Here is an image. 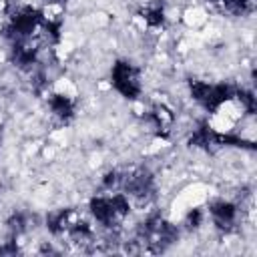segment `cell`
Here are the masks:
<instances>
[{"label": "cell", "instance_id": "obj_1", "mask_svg": "<svg viewBox=\"0 0 257 257\" xmlns=\"http://www.w3.org/2000/svg\"><path fill=\"white\" fill-rule=\"evenodd\" d=\"M189 90H191V96H193L205 110L215 112L223 102H227V100H231V98L235 96L237 86L227 84V82L209 84V82L191 78V80H189Z\"/></svg>", "mask_w": 257, "mask_h": 257}, {"label": "cell", "instance_id": "obj_2", "mask_svg": "<svg viewBox=\"0 0 257 257\" xmlns=\"http://www.w3.org/2000/svg\"><path fill=\"white\" fill-rule=\"evenodd\" d=\"M10 16V22L6 24L4 28V36L10 40V42H20V40H26L42 22V12L32 8V6H22V8H16Z\"/></svg>", "mask_w": 257, "mask_h": 257}, {"label": "cell", "instance_id": "obj_3", "mask_svg": "<svg viewBox=\"0 0 257 257\" xmlns=\"http://www.w3.org/2000/svg\"><path fill=\"white\" fill-rule=\"evenodd\" d=\"M110 84L112 88L128 98V100H135L141 96V76H139V70L126 62V60H116L112 64V70H110Z\"/></svg>", "mask_w": 257, "mask_h": 257}, {"label": "cell", "instance_id": "obj_4", "mask_svg": "<svg viewBox=\"0 0 257 257\" xmlns=\"http://www.w3.org/2000/svg\"><path fill=\"white\" fill-rule=\"evenodd\" d=\"M122 187L128 195L137 197V199H145L153 193L155 189V179H153V173L145 167L141 169H135L131 175L122 177Z\"/></svg>", "mask_w": 257, "mask_h": 257}, {"label": "cell", "instance_id": "obj_5", "mask_svg": "<svg viewBox=\"0 0 257 257\" xmlns=\"http://www.w3.org/2000/svg\"><path fill=\"white\" fill-rule=\"evenodd\" d=\"M90 213H92V217L100 223V225H104V227H112L114 223H118L122 217L116 213V209H114V205H112V199L110 197H94V199H90Z\"/></svg>", "mask_w": 257, "mask_h": 257}, {"label": "cell", "instance_id": "obj_6", "mask_svg": "<svg viewBox=\"0 0 257 257\" xmlns=\"http://www.w3.org/2000/svg\"><path fill=\"white\" fill-rule=\"evenodd\" d=\"M209 211H211L217 227L225 229V231H229L237 219V205H233L229 201H215L209 205Z\"/></svg>", "mask_w": 257, "mask_h": 257}, {"label": "cell", "instance_id": "obj_7", "mask_svg": "<svg viewBox=\"0 0 257 257\" xmlns=\"http://www.w3.org/2000/svg\"><path fill=\"white\" fill-rule=\"evenodd\" d=\"M10 56H12V62H14L18 68H22V70H32L34 64H36L38 50L32 48L30 44H26V40H20V42H12Z\"/></svg>", "mask_w": 257, "mask_h": 257}, {"label": "cell", "instance_id": "obj_8", "mask_svg": "<svg viewBox=\"0 0 257 257\" xmlns=\"http://www.w3.org/2000/svg\"><path fill=\"white\" fill-rule=\"evenodd\" d=\"M189 145H191V147H197V149H203V151H207V153H213L215 149H219L217 133H215L207 122H201L199 128L191 135Z\"/></svg>", "mask_w": 257, "mask_h": 257}, {"label": "cell", "instance_id": "obj_9", "mask_svg": "<svg viewBox=\"0 0 257 257\" xmlns=\"http://www.w3.org/2000/svg\"><path fill=\"white\" fill-rule=\"evenodd\" d=\"M147 120H151V124L157 128V135L167 137V135H169V126H171V122H173V112H171L167 106L157 104V106H153V108L149 110Z\"/></svg>", "mask_w": 257, "mask_h": 257}, {"label": "cell", "instance_id": "obj_10", "mask_svg": "<svg viewBox=\"0 0 257 257\" xmlns=\"http://www.w3.org/2000/svg\"><path fill=\"white\" fill-rule=\"evenodd\" d=\"M72 209H60L56 213H50L46 217V227L52 235H62L68 231V227L72 225Z\"/></svg>", "mask_w": 257, "mask_h": 257}, {"label": "cell", "instance_id": "obj_11", "mask_svg": "<svg viewBox=\"0 0 257 257\" xmlns=\"http://www.w3.org/2000/svg\"><path fill=\"white\" fill-rule=\"evenodd\" d=\"M48 104H50L52 112H54L60 120H68V118H72V114H74V102H72V98H68L66 94H60V92L50 94Z\"/></svg>", "mask_w": 257, "mask_h": 257}, {"label": "cell", "instance_id": "obj_12", "mask_svg": "<svg viewBox=\"0 0 257 257\" xmlns=\"http://www.w3.org/2000/svg\"><path fill=\"white\" fill-rule=\"evenodd\" d=\"M143 18L149 26L157 28V26H163L165 22V10H163V4H149L145 10H143Z\"/></svg>", "mask_w": 257, "mask_h": 257}, {"label": "cell", "instance_id": "obj_13", "mask_svg": "<svg viewBox=\"0 0 257 257\" xmlns=\"http://www.w3.org/2000/svg\"><path fill=\"white\" fill-rule=\"evenodd\" d=\"M221 6L225 12H229L233 16H245L251 12V0H227Z\"/></svg>", "mask_w": 257, "mask_h": 257}, {"label": "cell", "instance_id": "obj_14", "mask_svg": "<svg viewBox=\"0 0 257 257\" xmlns=\"http://www.w3.org/2000/svg\"><path fill=\"white\" fill-rule=\"evenodd\" d=\"M235 96L239 98V102L243 104V108L247 110V114H255V110H257V98H255V94H253L251 90H247V88H237V90H235Z\"/></svg>", "mask_w": 257, "mask_h": 257}, {"label": "cell", "instance_id": "obj_15", "mask_svg": "<svg viewBox=\"0 0 257 257\" xmlns=\"http://www.w3.org/2000/svg\"><path fill=\"white\" fill-rule=\"evenodd\" d=\"M6 225H8L10 233H12V237H18V235H22L26 231V215L24 213H12L10 219L6 221Z\"/></svg>", "mask_w": 257, "mask_h": 257}, {"label": "cell", "instance_id": "obj_16", "mask_svg": "<svg viewBox=\"0 0 257 257\" xmlns=\"http://www.w3.org/2000/svg\"><path fill=\"white\" fill-rule=\"evenodd\" d=\"M201 219H203V211H201V209H193V211L187 213L185 225H187L189 229H197V227L201 225Z\"/></svg>", "mask_w": 257, "mask_h": 257}, {"label": "cell", "instance_id": "obj_17", "mask_svg": "<svg viewBox=\"0 0 257 257\" xmlns=\"http://www.w3.org/2000/svg\"><path fill=\"white\" fill-rule=\"evenodd\" d=\"M118 183H122V177H120V173H118V171H110V173H106V175H104V179H102L104 189H112V187H116Z\"/></svg>", "mask_w": 257, "mask_h": 257}, {"label": "cell", "instance_id": "obj_18", "mask_svg": "<svg viewBox=\"0 0 257 257\" xmlns=\"http://www.w3.org/2000/svg\"><path fill=\"white\" fill-rule=\"evenodd\" d=\"M20 249H18V245H16V241H8L6 245H2L0 247V255H16Z\"/></svg>", "mask_w": 257, "mask_h": 257}, {"label": "cell", "instance_id": "obj_19", "mask_svg": "<svg viewBox=\"0 0 257 257\" xmlns=\"http://www.w3.org/2000/svg\"><path fill=\"white\" fill-rule=\"evenodd\" d=\"M46 2H50V4H58V2H66V0H46Z\"/></svg>", "mask_w": 257, "mask_h": 257}, {"label": "cell", "instance_id": "obj_20", "mask_svg": "<svg viewBox=\"0 0 257 257\" xmlns=\"http://www.w3.org/2000/svg\"><path fill=\"white\" fill-rule=\"evenodd\" d=\"M213 2H215V4H225L227 0H213Z\"/></svg>", "mask_w": 257, "mask_h": 257}, {"label": "cell", "instance_id": "obj_21", "mask_svg": "<svg viewBox=\"0 0 257 257\" xmlns=\"http://www.w3.org/2000/svg\"><path fill=\"white\" fill-rule=\"evenodd\" d=\"M0 143H2V133H0Z\"/></svg>", "mask_w": 257, "mask_h": 257}]
</instances>
